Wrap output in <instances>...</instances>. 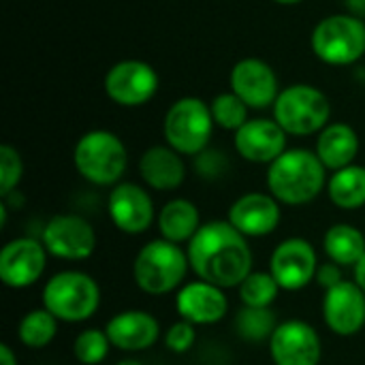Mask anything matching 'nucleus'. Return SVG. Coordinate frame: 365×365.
Returning <instances> with one entry per match:
<instances>
[{
	"instance_id": "1",
	"label": "nucleus",
	"mask_w": 365,
	"mask_h": 365,
	"mask_svg": "<svg viewBox=\"0 0 365 365\" xmlns=\"http://www.w3.org/2000/svg\"><path fill=\"white\" fill-rule=\"evenodd\" d=\"M190 269L199 280L220 289H240L252 272V250L248 237L229 220H212L201 225L188 242Z\"/></svg>"
},
{
	"instance_id": "2",
	"label": "nucleus",
	"mask_w": 365,
	"mask_h": 365,
	"mask_svg": "<svg viewBox=\"0 0 365 365\" xmlns=\"http://www.w3.org/2000/svg\"><path fill=\"white\" fill-rule=\"evenodd\" d=\"M325 165L310 150H287L267 167V190L284 205H306L327 186Z\"/></svg>"
},
{
	"instance_id": "3",
	"label": "nucleus",
	"mask_w": 365,
	"mask_h": 365,
	"mask_svg": "<svg viewBox=\"0 0 365 365\" xmlns=\"http://www.w3.org/2000/svg\"><path fill=\"white\" fill-rule=\"evenodd\" d=\"M190 269L188 252L173 242L154 240L148 242L135 257L133 278L135 284L148 295H167L178 287H184Z\"/></svg>"
},
{
	"instance_id": "4",
	"label": "nucleus",
	"mask_w": 365,
	"mask_h": 365,
	"mask_svg": "<svg viewBox=\"0 0 365 365\" xmlns=\"http://www.w3.org/2000/svg\"><path fill=\"white\" fill-rule=\"evenodd\" d=\"M101 306V287L90 274L66 269L51 276L43 287V308L58 321L83 323L96 314Z\"/></svg>"
},
{
	"instance_id": "5",
	"label": "nucleus",
	"mask_w": 365,
	"mask_h": 365,
	"mask_svg": "<svg viewBox=\"0 0 365 365\" xmlns=\"http://www.w3.org/2000/svg\"><path fill=\"white\" fill-rule=\"evenodd\" d=\"M77 173L96 186H115L126 171L128 152L122 139L109 130L86 133L73 152Z\"/></svg>"
},
{
	"instance_id": "6",
	"label": "nucleus",
	"mask_w": 365,
	"mask_h": 365,
	"mask_svg": "<svg viewBox=\"0 0 365 365\" xmlns=\"http://www.w3.org/2000/svg\"><path fill=\"white\" fill-rule=\"evenodd\" d=\"M214 124L212 109L205 101L184 96L169 107L163 122V135L167 145L182 156H199L212 139Z\"/></svg>"
},
{
	"instance_id": "7",
	"label": "nucleus",
	"mask_w": 365,
	"mask_h": 365,
	"mask_svg": "<svg viewBox=\"0 0 365 365\" xmlns=\"http://www.w3.org/2000/svg\"><path fill=\"white\" fill-rule=\"evenodd\" d=\"M331 115V105L325 92L308 83H295L282 90L274 103V120L287 135L306 137L321 133Z\"/></svg>"
},
{
	"instance_id": "8",
	"label": "nucleus",
	"mask_w": 365,
	"mask_h": 365,
	"mask_svg": "<svg viewBox=\"0 0 365 365\" xmlns=\"http://www.w3.org/2000/svg\"><path fill=\"white\" fill-rule=\"evenodd\" d=\"M312 49L327 64H353L365 53V24L355 15H329L312 30Z\"/></svg>"
},
{
	"instance_id": "9",
	"label": "nucleus",
	"mask_w": 365,
	"mask_h": 365,
	"mask_svg": "<svg viewBox=\"0 0 365 365\" xmlns=\"http://www.w3.org/2000/svg\"><path fill=\"white\" fill-rule=\"evenodd\" d=\"M41 242L56 259L86 261L96 250V231L77 214H58L45 225Z\"/></svg>"
},
{
	"instance_id": "10",
	"label": "nucleus",
	"mask_w": 365,
	"mask_h": 365,
	"mask_svg": "<svg viewBox=\"0 0 365 365\" xmlns=\"http://www.w3.org/2000/svg\"><path fill=\"white\" fill-rule=\"evenodd\" d=\"M319 257L314 246L304 237H289L280 242L269 259V274L282 291H302L314 278Z\"/></svg>"
},
{
	"instance_id": "11",
	"label": "nucleus",
	"mask_w": 365,
	"mask_h": 365,
	"mask_svg": "<svg viewBox=\"0 0 365 365\" xmlns=\"http://www.w3.org/2000/svg\"><path fill=\"white\" fill-rule=\"evenodd\" d=\"M158 90L156 71L143 60H122L105 75L107 96L122 107L145 105Z\"/></svg>"
},
{
	"instance_id": "12",
	"label": "nucleus",
	"mask_w": 365,
	"mask_h": 365,
	"mask_svg": "<svg viewBox=\"0 0 365 365\" xmlns=\"http://www.w3.org/2000/svg\"><path fill=\"white\" fill-rule=\"evenodd\" d=\"M47 248L32 237H15L0 250V280L9 289H28L41 280L47 265Z\"/></svg>"
},
{
	"instance_id": "13",
	"label": "nucleus",
	"mask_w": 365,
	"mask_h": 365,
	"mask_svg": "<svg viewBox=\"0 0 365 365\" xmlns=\"http://www.w3.org/2000/svg\"><path fill=\"white\" fill-rule=\"evenodd\" d=\"M274 365H319L323 357L321 336L306 321H284L269 338Z\"/></svg>"
},
{
	"instance_id": "14",
	"label": "nucleus",
	"mask_w": 365,
	"mask_h": 365,
	"mask_svg": "<svg viewBox=\"0 0 365 365\" xmlns=\"http://www.w3.org/2000/svg\"><path fill=\"white\" fill-rule=\"evenodd\" d=\"M107 212L118 231L141 235L154 225V201L145 188L133 182H120L107 197Z\"/></svg>"
},
{
	"instance_id": "15",
	"label": "nucleus",
	"mask_w": 365,
	"mask_h": 365,
	"mask_svg": "<svg viewBox=\"0 0 365 365\" xmlns=\"http://www.w3.org/2000/svg\"><path fill=\"white\" fill-rule=\"evenodd\" d=\"M323 321L329 331L342 338H351L364 329L365 293L355 280H342L325 291Z\"/></svg>"
},
{
	"instance_id": "16",
	"label": "nucleus",
	"mask_w": 365,
	"mask_h": 365,
	"mask_svg": "<svg viewBox=\"0 0 365 365\" xmlns=\"http://www.w3.org/2000/svg\"><path fill=\"white\" fill-rule=\"evenodd\" d=\"M231 92L237 94L250 109L274 107L280 90L274 68L259 58H244L231 71Z\"/></svg>"
},
{
	"instance_id": "17",
	"label": "nucleus",
	"mask_w": 365,
	"mask_h": 365,
	"mask_svg": "<svg viewBox=\"0 0 365 365\" xmlns=\"http://www.w3.org/2000/svg\"><path fill=\"white\" fill-rule=\"evenodd\" d=\"M287 133L276 120H248L240 130H235V150L248 163L272 165L287 152Z\"/></svg>"
},
{
	"instance_id": "18",
	"label": "nucleus",
	"mask_w": 365,
	"mask_h": 365,
	"mask_svg": "<svg viewBox=\"0 0 365 365\" xmlns=\"http://www.w3.org/2000/svg\"><path fill=\"white\" fill-rule=\"evenodd\" d=\"M175 310L180 319L192 323L195 327L216 325L227 317L229 299L225 295V289L197 278L180 289L175 297Z\"/></svg>"
},
{
	"instance_id": "19",
	"label": "nucleus",
	"mask_w": 365,
	"mask_h": 365,
	"mask_svg": "<svg viewBox=\"0 0 365 365\" xmlns=\"http://www.w3.org/2000/svg\"><path fill=\"white\" fill-rule=\"evenodd\" d=\"M113 349L124 353H141L152 349L160 338V323L145 310H124L105 325Z\"/></svg>"
},
{
	"instance_id": "20",
	"label": "nucleus",
	"mask_w": 365,
	"mask_h": 365,
	"mask_svg": "<svg viewBox=\"0 0 365 365\" xmlns=\"http://www.w3.org/2000/svg\"><path fill=\"white\" fill-rule=\"evenodd\" d=\"M227 220L246 237H265L280 225V203L265 192H246L231 205Z\"/></svg>"
},
{
	"instance_id": "21",
	"label": "nucleus",
	"mask_w": 365,
	"mask_h": 365,
	"mask_svg": "<svg viewBox=\"0 0 365 365\" xmlns=\"http://www.w3.org/2000/svg\"><path fill=\"white\" fill-rule=\"evenodd\" d=\"M139 173L150 188L167 192L182 186L186 178V165L182 160V154L173 148L152 145L139 158Z\"/></svg>"
},
{
	"instance_id": "22",
	"label": "nucleus",
	"mask_w": 365,
	"mask_h": 365,
	"mask_svg": "<svg viewBox=\"0 0 365 365\" xmlns=\"http://www.w3.org/2000/svg\"><path fill=\"white\" fill-rule=\"evenodd\" d=\"M359 154V135L353 126L336 122L327 124L317 139V156L325 165L327 171H340L349 165H355L353 160Z\"/></svg>"
},
{
	"instance_id": "23",
	"label": "nucleus",
	"mask_w": 365,
	"mask_h": 365,
	"mask_svg": "<svg viewBox=\"0 0 365 365\" xmlns=\"http://www.w3.org/2000/svg\"><path fill=\"white\" fill-rule=\"evenodd\" d=\"M160 237L173 244L190 242L201 229V214L188 199H171L156 216Z\"/></svg>"
},
{
	"instance_id": "24",
	"label": "nucleus",
	"mask_w": 365,
	"mask_h": 365,
	"mask_svg": "<svg viewBox=\"0 0 365 365\" xmlns=\"http://www.w3.org/2000/svg\"><path fill=\"white\" fill-rule=\"evenodd\" d=\"M323 250L327 259L340 267H355L365 257V235L349 222H338L327 229L323 237Z\"/></svg>"
},
{
	"instance_id": "25",
	"label": "nucleus",
	"mask_w": 365,
	"mask_h": 365,
	"mask_svg": "<svg viewBox=\"0 0 365 365\" xmlns=\"http://www.w3.org/2000/svg\"><path fill=\"white\" fill-rule=\"evenodd\" d=\"M327 195L340 210H359L365 205V167L349 165L327 180Z\"/></svg>"
},
{
	"instance_id": "26",
	"label": "nucleus",
	"mask_w": 365,
	"mask_h": 365,
	"mask_svg": "<svg viewBox=\"0 0 365 365\" xmlns=\"http://www.w3.org/2000/svg\"><path fill=\"white\" fill-rule=\"evenodd\" d=\"M58 334V319L47 308L30 310L21 317L17 325V338L26 349L41 351L53 342Z\"/></svg>"
},
{
	"instance_id": "27",
	"label": "nucleus",
	"mask_w": 365,
	"mask_h": 365,
	"mask_svg": "<svg viewBox=\"0 0 365 365\" xmlns=\"http://www.w3.org/2000/svg\"><path fill=\"white\" fill-rule=\"evenodd\" d=\"M280 291L282 289L269 272H250L240 284V299L246 308H272Z\"/></svg>"
},
{
	"instance_id": "28",
	"label": "nucleus",
	"mask_w": 365,
	"mask_h": 365,
	"mask_svg": "<svg viewBox=\"0 0 365 365\" xmlns=\"http://www.w3.org/2000/svg\"><path fill=\"white\" fill-rule=\"evenodd\" d=\"M280 323H276V314L269 308H246L237 312L235 329L237 336H242L248 342H261L269 340Z\"/></svg>"
},
{
	"instance_id": "29",
	"label": "nucleus",
	"mask_w": 365,
	"mask_h": 365,
	"mask_svg": "<svg viewBox=\"0 0 365 365\" xmlns=\"http://www.w3.org/2000/svg\"><path fill=\"white\" fill-rule=\"evenodd\" d=\"M210 109H212V118H214L216 126L235 133L248 122V109L250 107L237 94L222 92L212 101Z\"/></svg>"
},
{
	"instance_id": "30",
	"label": "nucleus",
	"mask_w": 365,
	"mask_h": 365,
	"mask_svg": "<svg viewBox=\"0 0 365 365\" xmlns=\"http://www.w3.org/2000/svg\"><path fill=\"white\" fill-rule=\"evenodd\" d=\"M111 342L105 329H86L73 342V355L81 365L103 364L111 351Z\"/></svg>"
},
{
	"instance_id": "31",
	"label": "nucleus",
	"mask_w": 365,
	"mask_h": 365,
	"mask_svg": "<svg viewBox=\"0 0 365 365\" xmlns=\"http://www.w3.org/2000/svg\"><path fill=\"white\" fill-rule=\"evenodd\" d=\"M21 175H24V163L19 152L9 143L0 145V197L2 199L17 188Z\"/></svg>"
},
{
	"instance_id": "32",
	"label": "nucleus",
	"mask_w": 365,
	"mask_h": 365,
	"mask_svg": "<svg viewBox=\"0 0 365 365\" xmlns=\"http://www.w3.org/2000/svg\"><path fill=\"white\" fill-rule=\"evenodd\" d=\"M197 342V331L195 325L180 319L178 323H173L167 331H165V346L167 351L175 353V355H184L188 353Z\"/></svg>"
},
{
	"instance_id": "33",
	"label": "nucleus",
	"mask_w": 365,
	"mask_h": 365,
	"mask_svg": "<svg viewBox=\"0 0 365 365\" xmlns=\"http://www.w3.org/2000/svg\"><path fill=\"white\" fill-rule=\"evenodd\" d=\"M325 291H329L331 287L340 284L344 278H342V272H340V265L329 261V263H319V269H317V278H314Z\"/></svg>"
},
{
	"instance_id": "34",
	"label": "nucleus",
	"mask_w": 365,
	"mask_h": 365,
	"mask_svg": "<svg viewBox=\"0 0 365 365\" xmlns=\"http://www.w3.org/2000/svg\"><path fill=\"white\" fill-rule=\"evenodd\" d=\"M0 365H17V357L9 344H0Z\"/></svg>"
},
{
	"instance_id": "35",
	"label": "nucleus",
	"mask_w": 365,
	"mask_h": 365,
	"mask_svg": "<svg viewBox=\"0 0 365 365\" xmlns=\"http://www.w3.org/2000/svg\"><path fill=\"white\" fill-rule=\"evenodd\" d=\"M355 282L361 287V291L365 293V257L355 265Z\"/></svg>"
},
{
	"instance_id": "36",
	"label": "nucleus",
	"mask_w": 365,
	"mask_h": 365,
	"mask_svg": "<svg viewBox=\"0 0 365 365\" xmlns=\"http://www.w3.org/2000/svg\"><path fill=\"white\" fill-rule=\"evenodd\" d=\"M364 2L365 0H349V4L357 11V13H364L365 11V6H364Z\"/></svg>"
},
{
	"instance_id": "37",
	"label": "nucleus",
	"mask_w": 365,
	"mask_h": 365,
	"mask_svg": "<svg viewBox=\"0 0 365 365\" xmlns=\"http://www.w3.org/2000/svg\"><path fill=\"white\" fill-rule=\"evenodd\" d=\"M118 365H143L141 361H137V359H124V361H120Z\"/></svg>"
},
{
	"instance_id": "38",
	"label": "nucleus",
	"mask_w": 365,
	"mask_h": 365,
	"mask_svg": "<svg viewBox=\"0 0 365 365\" xmlns=\"http://www.w3.org/2000/svg\"><path fill=\"white\" fill-rule=\"evenodd\" d=\"M274 2H278V4H299L302 0H274Z\"/></svg>"
}]
</instances>
